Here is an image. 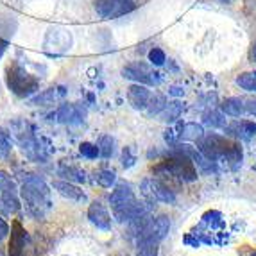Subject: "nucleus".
Segmentation results:
<instances>
[{
  "mask_svg": "<svg viewBox=\"0 0 256 256\" xmlns=\"http://www.w3.org/2000/svg\"><path fill=\"white\" fill-rule=\"evenodd\" d=\"M11 136L9 132H6L4 129H0V158H8L11 152Z\"/></svg>",
  "mask_w": 256,
  "mask_h": 256,
  "instance_id": "nucleus-27",
  "label": "nucleus"
},
{
  "mask_svg": "<svg viewBox=\"0 0 256 256\" xmlns=\"http://www.w3.org/2000/svg\"><path fill=\"white\" fill-rule=\"evenodd\" d=\"M11 134H13L16 144L30 160H34V162H43L45 160L42 144L38 142L34 129H32V126L29 122H26V120H14L13 124H11Z\"/></svg>",
  "mask_w": 256,
  "mask_h": 256,
  "instance_id": "nucleus-5",
  "label": "nucleus"
},
{
  "mask_svg": "<svg viewBox=\"0 0 256 256\" xmlns=\"http://www.w3.org/2000/svg\"><path fill=\"white\" fill-rule=\"evenodd\" d=\"M149 61H150V64H154V66H163L166 61V54L160 47H152L149 50Z\"/></svg>",
  "mask_w": 256,
  "mask_h": 256,
  "instance_id": "nucleus-29",
  "label": "nucleus"
},
{
  "mask_svg": "<svg viewBox=\"0 0 256 256\" xmlns=\"http://www.w3.org/2000/svg\"><path fill=\"white\" fill-rule=\"evenodd\" d=\"M168 94L174 95V97H183L184 95V90L181 88V86H170V90H168Z\"/></svg>",
  "mask_w": 256,
  "mask_h": 256,
  "instance_id": "nucleus-34",
  "label": "nucleus"
},
{
  "mask_svg": "<svg viewBox=\"0 0 256 256\" xmlns=\"http://www.w3.org/2000/svg\"><path fill=\"white\" fill-rule=\"evenodd\" d=\"M226 132L233 134V136H238L242 140H251V138L256 136V124L251 122V120H240V122H235V124L226 126Z\"/></svg>",
  "mask_w": 256,
  "mask_h": 256,
  "instance_id": "nucleus-14",
  "label": "nucleus"
},
{
  "mask_svg": "<svg viewBox=\"0 0 256 256\" xmlns=\"http://www.w3.org/2000/svg\"><path fill=\"white\" fill-rule=\"evenodd\" d=\"M56 118L60 124L66 126H79L86 118V108L81 102L77 104H61L60 110L56 111Z\"/></svg>",
  "mask_w": 256,
  "mask_h": 256,
  "instance_id": "nucleus-10",
  "label": "nucleus"
},
{
  "mask_svg": "<svg viewBox=\"0 0 256 256\" xmlns=\"http://www.w3.org/2000/svg\"><path fill=\"white\" fill-rule=\"evenodd\" d=\"M142 196L146 197V201L154 206V202H166V204H174L176 194L165 183L160 180H144L142 181Z\"/></svg>",
  "mask_w": 256,
  "mask_h": 256,
  "instance_id": "nucleus-6",
  "label": "nucleus"
},
{
  "mask_svg": "<svg viewBox=\"0 0 256 256\" xmlns=\"http://www.w3.org/2000/svg\"><path fill=\"white\" fill-rule=\"evenodd\" d=\"M202 122L210 128H226L228 122L224 118V113L218 110H208L202 113Z\"/></svg>",
  "mask_w": 256,
  "mask_h": 256,
  "instance_id": "nucleus-23",
  "label": "nucleus"
},
{
  "mask_svg": "<svg viewBox=\"0 0 256 256\" xmlns=\"http://www.w3.org/2000/svg\"><path fill=\"white\" fill-rule=\"evenodd\" d=\"M66 95V88L64 86H58V88H48V90H43L40 95L30 98V102L34 106H48L56 100V97H64Z\"/></svg>",
  "mask_w": 256,
  "mask_h": 256,
  "instance_id": "nucleus-17",
  "label": "nucleus"
},
{
  "mask_svg": "<svg viewBox=\"0 0 256 256\" xmlns=\"http://www.w3.org/2000/svg\"><path fill=\"white\" fill-rule=\"evenodd\" d=\"M98 152H100V156L102 158H111L113 154H115V138H111L110 134H104V136H100V140H98Z\"/></svg>",
  "mask_w": 256,
  "mask_h": 256,
  "instance_id": "nucleus-24",
  "label": "nucleus"
},
{
  "mask_svg": "<svg viewBox=\"0 0 256 256\" xmlns=\"http://www.w3.org/2000/svg\"><path fill=\"white\" fill-rule=\"evenodd\" d=\"M6 48H8V42H4V40H0V58L4 56Z\"/></svg>",
  "mask_w": 256,
  "mask_h": 256,
  "instance_id": "nucleus-35",
  "label": "nucleus"
},
{
  "mask_svg": "<svg viewBox=\"0 0 256 256\" xmlns=\"http://www.w3.org/2000/svg\"><path fill=\"white\" fill-rule=\"evenodd\" d=\"M149 100H150V90L147 88V84L134 82V84H131L128 88V102L134 110H147Z\"/></svg>",
  "mask_w": 256,
  "mask_h": 256,
  "instance_id": "nucleus-13",
  "label": "nucleus"
},
{
  "mask_svg": "<svg viewBox=\"0 0 256 256\" xmlns=\"http://www.w3.org/2000/svg\"><path fill=\"white\" fill-rule=\"evenodd\" d=\"M79 152L88 160H95L97 156H100L98 146H94V144H90V142H82L81 146H79Z\"/></svg>",
  "mask_w": 256,
  "mask_h": 256,
  "instance_id": "nucleus-28",
  "label": "nucleus"
},
{
  "mask_svg": "<svg viewBox=\"0 0 256 256\" xmlns=\"http://www.w3.org/2000/svg\"><path fill=\"white\" fill-rule=\"evenodd\" d=\"M52 186H54L63 197L70 199V201H84V199H86L84 192H82L79 186L72 184V181H66V180H64V181H54V184H52Z\"/></svg>",
  "mask_w": 256,
  "mask_h": 256,
  "instance_id": "nucleus-15",
  "label": "nucleus"
},
{
  "mask_svg": "<svg viewBox=\"0 0 256 256\" xmlns=\"http://www.w3.org/2000/svg\"><path fill=\"white\" fill-rule=\"evenodd\" d=\"M122 76L129 81L140 82V84L147 86H158L162 82V74L152 72L150 66L144 61H136V63L126 64L122 68Z\"/></svg>",
  "mask_w": 256,
  "mask_h": 256,
  "instance_id": "nucleus-7",
  "label": "nucleus"
},
{
  "mask_svg": "<svg viewBox=\"0 0 256 256\" xmlns=\"http://www.w3.org/2000/svg\"><path fill=\"white\" fill-rule=\"evenodd\" d=\"M197 149L212 162L226 160L231 165H238L242 162V147L235 142H230L226 136H220L217 132H210L197 140Z\"/></svg>",
  "mask_w": 256,
  "mask_h": 256,
  "instance_id": "nucleus-2",
  "label": "nucleus"
},
{
  "mask_svg": "<svg viewBox=\"0 0 256 256\" xmlns=\"http://www.w3.org/2000/svg\"><path fill=\"white\" fill-rule=\"evenodd\" d=\"M88 218H90L92 224L97 226L98 230L102 231L111 230V215L100 201H94L88 206Z\"/></svg>",
  "mask_w": 256,
  "mask_h": 256,
  "instance_id": "nucleus-12",
  "label": "nucleus"
},
{
  "mask_svg": "<svg viewBox=\"0 0 256 256\" xmlns=\"http://www.w3.org/2000/svg\"><path fill=\"white\" fill-rule=\"evenodd\" d=\"M248 58H249V61H251V63H254V64H256V40L251 43V47H249Z\"/></svg>",
  "mask_w": 256,
  "mask_h": 256,
  "instance_id": "nucleus-33",
  "label": "nucleus"
},
{
  "mask_svg": "<svg viewBox=\"0 0 256 256\" xmlns=\"http://www.w3.org/2000/svg\"><path fill=\"white\" fill-rule=\"evenodd\" d=\"M235 82L242 90L249 92V94H256V70L238 74V76L235 77Z\"/></svg>",
  "mask_w": 256,
  "mask_h": 256,
  "instance_id": "nucleus-22",
  "label": "nucleus"
},
{
  "mask_svg": "<svg viewBox=\"0 0 256 256\" xmlns=\"http://www.w3.org/2000/svg\"><path fill=\"white\" fill-rule=\"evenodd\" d=\"M58 174H60L63 180L74 181V183H84V181H86V172L81 170L79 166H72V165L66 166V165H63V166H60Z\"/></svg>",
  "mask_w": 256,
  "mask_h": 256,
  "instance_id": "nucleus-21",
  "label": "nucleus"
},
{
  "mask_svg": "<svg viewBox=\"0 0 256 256\" xmlns=\"http://www.w3.org/2000/svg\"><path fill=\"white\" fill-rule=\"evenodd\" d=\"M95 181L102 188H111L116 183V174L113 170H108V168H102V170L95 172Z\"/></svg>",
  "mask_w": 256,
  "mask_h": 256,
  "instance_id": "nucleus-25",
  "label": "nucleus"
},
{
  "mask_svg": "<svg viewBox=\"0 0 256 256\" xmlns=\"http://www.w3.org/2000/svg\"><path fill=\"white\" fill-rule=\"evenodd\" d=\"M0 202L4 204L6 212H18L20 210V199H18L16 183L11 180V176L0 170Z\"/></svg>",
  "mask_w": 256,
  "mask_h": 256,
  "instance_id": "nucleus-9",
  "label": "nucleus"
},
{
  "mask_svg": "<svg viewBox=\"0 0 256 256\" xmlns=\"http://www.w3.org/2000/svg\"><path fill=\"white\" fill-rule=\"evenodd\" d=\"M134 163H136V156L132 154V150L129 149V147H126V149L122 150V166H124V168H131Z\"/></svg>",
  "mask_w": 256,
  "mask_h": 256,
  "instance_id": "nucleus-30",
  "label": "nucleus"
},
{
  "mask_svg": "<svg viewBox=\"0 0 256 256\" xmlns=\"http://www.w3.org/2000/svg\"><path fill=\"white\" fill-rule=\"evenodd\" d=\"M249 256H256V251H254V252H251V254H249Z\"/></svg>",
  "mask_w": 256,
  "mask_h": 256,
  "instance_id": "nucleus-37",
  "label": "nucleus"
},
{
  "mask_svg": "<svg viewBox=\"0 0 256 256\" xmlns=\"http://www.w3.org/2000/svg\"><path fill=\"white\" fill-rule=\"evenodd\" d=\"M170 231V218L166 215H160L156 218H150L147 222V226L144 228L140 235H138V242H162Z\"/></svg>",
  "mask_w": 256,
  "mask_h": 256,
  "instance_id": "nucleus-8",
  "label": "nucleus"
},
{
  "mask_svg": "<svg viewBox=\"0 0 256 256\" xmlns=\"http://www.w3.org/2000/svg\"><path fill=\"white\" fill-rule=\"evenodd\" d=\"M218 2H220V4H231L233 0H218Z\"/></svg>",
  "mask_w": 256,
  "mask_h": 256,
  "instance_id": "nucleus-36",
  "label": "nucleus"
},
{
  "mask_svg": "<svg viewBox=\"0 0 256 256\" xmlns=\"http://www.w3.org/2000/svg\"><path fill=\"white\" fill-rule=\"evenodd\" d=\"M9 248L8 252L9 256H22L24 249H26V240H27V231L26 228L22 226L20 220H14L11 231H9Z\"/></svg>",
  "mask_w": 256,
  "mask_h": 256,
  "instance_id": "nucleus-11",
  "label": "nucleus"
},
{
  "mask_svg": "<svg viewBox=\"0 0 256 256\" xmlns=\"http://www.w3.org/2000/svg\"><path fill=\"white\" fill-rule=\"evenodd\" d=\"M246 111H248L249 115H254L256 116V98H251L246 102Z\"/></svg>",
  "mask_w": 256,
  "mask_h": 256,
  "instance_id": "nucleus-32",
  "label": "nucleus"
},
{
  "mask_svg": "<svg viewBox=\"0 0 256 256\" xmlns=\"http://www.w3.org/2000/svg\"><path fill=\"white\" fill-rule=\"evenodd\" d=\"M158 242H138V256H158Z\"/></svg>",
  "mask_w": 256,
  "mask_h": 256,
  "instance_id": "nucleus-26",
  "label": "nucleus"
},
{
  "mask_svg": "<svg viewBox=\"0 0 256 256\" xmlns=\"http://www.w3.org/2000/svg\"><path fill=\"white\" fill-rule=\"evenodd\" d=\"M6 82L9 90L20 98L30 97L40 88L38 77L27 72L18 61H11V64L6 68Z\"/></svg>",
  "mask_w": 256,
  "mask_h": 256,
  "instance_id": "nucleus-4",
  "label": "nucleus"
},
{
  "mask_svg": "<svg viewBox=\"0 0 256 256\" xmlns=\"http://www.w3.org/2000/svg\"><path fill=\"white\" fill-rule=\"evenodd\" d=\"M9 231H11V230H9V224L4 220V218L0 217V242H2V240L9 235Z\"/></svg>",
  "mask_w": 256,
  "mask_h": 256,
  "instance_id": "nucleus-31",
  "label": "nucleus"
},
{
  "mask_svg": "<svg viewBox=\"0 0 256 256\" xmlns=\"http://www.w3.org/2000/svg\"><path fill=\"white\" fill-rule=\"evenodd\" d=\"M20 196L26 202V208L34 218H43L50 208V190L47 183L36 174H27L20 188Z\"/></svg>",
  "mask_w": 256,
  "mask_h": 256,
  "instance_id": "nucleus-1",
  "label": "nucleus"
},
{
  "mask_svg": "<svg viewBox=\"0 0 256 256\" xmlns=\"http://www.w3.org/2000/svg\"><path fill=\"white\" fill-rule=\"evenodd\" d=\"M152 172L158 176H172V178H178V180L186 181V183H192L197 180V165L190 156L180 152V150H174L168 158L156 163L152 166Z\"/></svg>",
  "mask_w": 256,
  "mask_h": 256,
  "instance_id": "nucleus-3",
  "label": "nucleus"
},
{
  "mask_svg": "<svg viewBox=\"0 0 256 256\" xmlns=\"http://www.w3.org/2000/svg\"><path fill=\"white\" fill-rule=\"evenodd\" d=\"M204 136V128L197 122H186V124L181 126L180 131V140L184 142H197L199 138Z\"/></svg>",
  "mask_w": 256,
  "mask_h": 256,
  "instance_id": "nucleus-18",
  "label": "nucleus"
},
{
  "mask_svg": "<svg viewBox=\"0 0 256 256\" xmlns=\"http://www.w3.org/2000/svg\"><path fill=\"white\" fill-rule=\"evenodd\" d=\"M183 110H184V104L176 98V100H172V102L166 104V108L162 113V120L163 122H166V124H174V122H178V118L181 116Z\"/></svg>",
  "mask_w": 256,
  "mask_h": 256,
  "instance_id": "nucleus-19",
  "label": "nucleus"
},
{
  "mask_svg": "<svg viewBox=\"0 0 256 256\" xmlns=\"http://www.w3.org/2000/svg\"><path fill=\"white\" fill-rule=\"evenodd\" d=\"M220 111L228 116H242L246 113V100L240 97H228L220 102Z\"/></svg>",
  "mask_w": 256,
  "mask_h": 256,
  "instance_id": "nucleus-16",
  "label": "nucleus"
},
{
  "mask_svg": "<svg viewBox=\"0 0 256 256\" xmlns=\"http://www.w3.org/2000/svg\"><path fill=\"white\" fill-rule=\"evenodd\" d=\"M166 104H168V100H166L165 95L156 92L154 95H150V100H149V104H147V115H149L150 118L162 115L163 110L166 108Z\"/></svg>",
  "mask_w": 256,
  "mask_h": 256,
  "instance_id": "nucleus-20",
  "label": "nucleus"
}]
</instances>
